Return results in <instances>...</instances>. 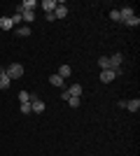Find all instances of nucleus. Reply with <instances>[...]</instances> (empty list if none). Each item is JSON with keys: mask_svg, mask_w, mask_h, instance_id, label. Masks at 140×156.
Returning <instances> with one entry per match:
<instances>
[{"mask_svg": "<svg viewBox=\"0 0 140 156\" xmlns=\"http://www.w3.org/2000/svg\"><path fill=\"white\" fill-rule=\"evenodd\" d=\"M19 100L21 103H31V93L28 91H19Z\"/></svg>", "mask_w": 140, "mask_h": 156, "instance_id": "obj_19", "label": "nucleus"}, {"mask_svg": "<svg viewBox=\"0 0 140 156\" xmlns=\"http://www.w3.org/2000/svg\"><path fill=\"white\" fill-rule=\"evenodd\" d=\"M21 114H33L31 112V103H21Z\"/></svg>", "mask_w": 140, "mask_h": 156, "instance_id": "obj_22", "label": "nucleus"}, {"mask_svg": "<svg viewBox=\"0 0 140 156\" xmlns=\"http://www.w3.org/2000/svg\"><path fill=\"white\" fill-rule=\"evenodd\" d=\"M124 26H128V28H138V26H140V19L133 14L131 19H126V21H124Z\"/></svg>", "mask_w": 140, "mask_h": 156, "instance_id": "obj_15", "label": "nucleus"}, {"mask_svg": "<svg viewBox=\"0 0 140 156\" xmlns=\"http://www.w3.org/2000/svg\"><path fill=\"white\" fill-rule=\"evenodd\" d=\"M45 110H47L45 100H40L35 93H31V112H33V114H42Z\"/></svg>", "mask_w": 140, "mask_h": 156, "instance_id": "obj_2", "label": "nucleus"}, {"mask_svg": "<svg viewBox=\"0 0 140 156\" xmlns=\"http://www.w3.org/2000/svg\"><path fill=\"white\" fill-rule=\"evenodd\" d=\"M9 86H12V79L7 77V72H5V68H0V89H2V91H7V89H9Z\"/></svg>", "mask_w": 140, "mask_h": 156, "instance_id": "obj_4", "label": "nucleus"}, {"mask_svg": "<svg viewBox=\"0 0 140 156\" xmlns=\"http://www.w3.org/2000/svg\"><path fill=\"white\" fill-rule=\"evenodd\" d=\"M9 19H12V26H21V23H23V19H21V14H12Z\"/></svg>", "mask_w": 140, "mask_h": 156, "instance_id": "obj_18", "label": "nucleus"}, {"mask_svg": "<svg viewBox=\"0 0 140 156\" xmlns=\"http://www.w3.org/2000/svg\"><path fill=\"white\" fill-rule=\"evenodd\" d=\"M56 75H59L61 79H68L70 75H73V68H70L68 63H61V68H59V72H56Z\"/></svg>", "mask_w": 140, "mask_h": 156, "instance_id": "obj_5", "label": "nucleus"}, {"mask_svg": "<svg viewBox=\"0 0 140 156\" xmlns=\"http://www.w3.org/2000/svg\"><path fill=\"white\" fill-rule=\"evenodd\" d=\"M21 19L26 21V23H33L35 21V12H21Z\"/></svg>", "mask_w": 140, "mask_h": 156, "instance_id": "obj_17", "label": "nucleus"}, {"mask_svg": "<svg viewBox=\"0 0 140 156\" xmlns=\"http://www.w3.org/2000/svg\"><path fill=\"white\" fill-rule=\"evenodd\" d=\"M49 84L56 86V89H63V86H66V79H61L59 75H52V77H49Z\"/></svg>", "mask_w": 140, "mask_h": 156, "instance_id": "obj_8", "label": "nucleus"}, {"mask_svg": "<svg viewBox=\"0 0 140 156\" xmlns=\"http://www.w3.org/2000/svg\"><path fill=\"white\" fill-rule=\"evenodd\" d=\"M66 91L70 93V96H75V98H80V96H82V86H80V84H73V86H68Z\"/></svg>", "mask_w": 140, "mask_h": 156, "instance_id": "obj_14", "label": "nucleus"}, {"mask_svg": "<svg viewBox=\"0 0 140 156\" xmlns=\"http://www.w3.org/2000/svg\"><path fill=\"white\" fill-rule=\"evenodd\" d=\"M110 19H112V21H117V23H121V16H119V9H112V12H110Z\"/></svg>", "mask_w": 140, "mask_h": 156, "instance_id": "obj_20", "label": "nucleus"}, {"mask_svg": "<svg viewBox=\"0 0 140 156\" xmlns=\"http://www.w3.org/2000/svg\"><path fill=\"white\" fill-rule=\"evenodd\" d=\"M54 16H56V19H66V16H68V7L63 5V2H59L56 9H54Z\"/></svg>", "mask_w": 140, "mask_h": 156, "instance_id": "obj_7", "label": "nucleus"}, {"mask_svg": "<svg viewBox=\"0 0 140 156\" xmlns=\"http://www.w3.org/2000/svg\"><path fill=\"white\" fill-rule=\"evenodd\" d=\"M56 0H42V5H38V7H42V12L45 14H54V9H56Z\"/></svg>", "mask_w": 140, "mask_h": 156, "instance_id": "obj_3", "label": "nucleus"}, {"mask_svg": "<svg viewBox=\"0 0 140 156\" xmlns=\"http://www.w3.org/2000/svg\"><path fill=\"white\" fill-rule=\"evenodd\" d=\"M98 68H100V70H112V65H110V56H100V58H98Z\"/></svg>", "mask_w": 140, "mask_h": 156, "instance_id": "obj_10", "label": "nucleus"}, {"mask_svg": "<svg viewBox=\"0 0 140 156\" xmlns=\"http://www.w3.org/2000/svg\"><path fill=\"white\" fill-rule=\"evenodd\" d=\"M112 79H117L114 70H100V82H103V84H110Z\"/></svg>", "mask_w": 140, "mask_h": 156, "instance_id": "obj_6", "label": "nucleus"}, {"mask_svg": "<svg viewBox=\"0 0 140 156\" xmlns=\"http://www.w3.org/2000/svg\"><path fill=\"white\" fill-rule=\"evenodd\" d=\"M31 33H33L31 26H19V28H16V35H19V37H28Z\"/></svg>", "mask_w": 140, "mask_h": 156, "instance_id": "obj_16", "label": "nucleus"}, {"mask_svg": "<svg viewBox=\"0 0 140 156\" xmlns=\"http://www.w3.org/2000/svg\"><path fill=\"white\" fill-rule=\"evenodd\" d=\"M126 110H128V112H138V110H140V100H138V98L126 100Z\"/></svg>", "mask_w": 140, "mask_h": 156, "instance_id": "obj_12", "label": "nucleus"}, {"mask_svg": "<svg viewBox=\"0 0 140 156\" xmlns=\"http://www.w3.org/2000/svg\"><path fill=\"white\" fill-rule=\"evenodd\" d=\"M68 105H70V107H80V98L70 96V98H68Z\"/></svg>", "mask_w": 140, "mask_h": 156, "instance_id": "obj_21", "label": "nucleus"}, {"mask_svg": "<svg viewBox=\"0 0 140 156\" xmlns=\"http://www.w3.org/2000/svg\"><path fill=\"white\" fill-rule=\"evenodd\" d=\"M121 61H124V56H121V54H112V56H110V65H112V70H117V68H119Z\"/></svg>", "mask_w": 140, "mask_h": 156, "instance_id": "obj_11", "label": "nucleus"}, {"mask_svg": "<svg viewBox=\"0 0 140 156\" xmlns=\"http://www.w3.org/2000/svg\"><path fill=\"white\" fill-rule=\"evenodd\" d=\"M119 16H121V23H124L126 19H131V16H133V7H121V9H119Z\"/></svg>", "mask_w": 140, "mask_h": 156, "instance_id": "obj_9", "label": "nucleus"}, {"mask_svg": "<svg viewBox=\"0 0 140 156\" xmlns=\"http://www.w3.org/2000/svg\"><path fill=\"white\" fill-rule=\"evenodd\" d=\"M5 72H7V77L12 79V82H14V79H21V77H23V65H21V63H9Z\"/></svg>", "mask_w": 140, "mask_h": 156, "instance_id": "obj_1", "label": "nucleus"}, {"mask_svg": "<svg viewBox=\"0 0 140 156\" xmlns=\"http://www.w3.org/2000/svg\"><path fill=\"white\" fill-rule=\"evenodd\" d=\"M0 28H2V30H12V19H9V16H0Z\"/></svg>", "mask_w": 140, "mask_h": 156, "instance_id": "obj_13", "label": "nucleus"}]
</instances>
